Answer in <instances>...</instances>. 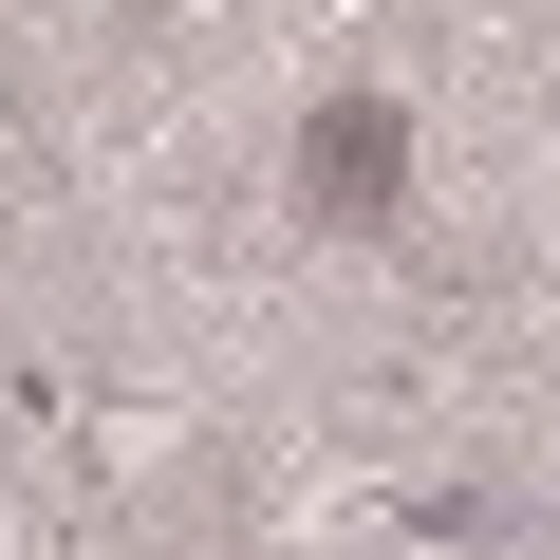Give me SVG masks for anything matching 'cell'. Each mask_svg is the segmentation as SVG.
I'll return each instance as SVG.
<instances>
[{"mask_svg": "<svg viewBox=\"0 0 560 560\" xmlns=\"http://www.w3.org/2000/svg\"><path fill=\"white\" fill-rule=\"evenodd\" d=\"M300 224H337V243H374V224H411V113L393 94H318L300 113Z\"/></svg>", "mask_w": 560, "mask_h": 560, "instance_id": "obj_1", "label": "cell"}]
</instances>
